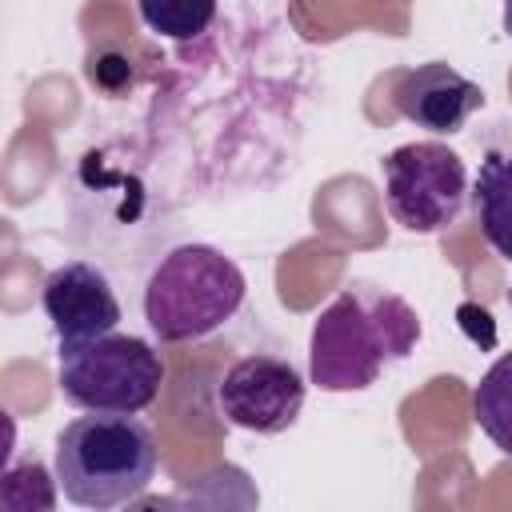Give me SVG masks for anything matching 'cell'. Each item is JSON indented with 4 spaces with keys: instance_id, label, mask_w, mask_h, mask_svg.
Wrapping results in <instances>:
<instances>
[{
    "instance_id": "cell-11",
    "label": "cell",
    "mask_w": 512,
    "mask_h": 512,
    "mask_svg": "<svg viewBox=\"0 0 512 512\" xmlns=\"http://www.w3.org/2000/svg\"><path fill=\"white\" fill-rule=\"evenodd\" d=\"M140 20L168 40H196L216 16V0H136Z\"/></svg>"
},
{
    "instance_id": "cell-9",
    "label": "cell",
    "mask_w": 512,
    "mask_h": 512,
    "mask_svg": "<svg viewBox=\"0 0 512 512\" xmlns=\"http://www.w3.org/2000/svg\"><path fill=\"white\" fill-rule=\"evenodd\" d=\"M472 208L484 240L512 260V152H488L472 184Z\"/></svg>"
},
{
    "instance_id": "cell-10",
    "label": "cell",
    "mask_w": 512,
    "mask_h": 512,
    "mask_svg": "<svg viewBox=\"0 0 512 512\" xmlns=\"http://www.w3.org/2000/svg\"><path fill=\"white\" fill-rule=\"evenodd\" d=\"M472 416H476L480 432L504 456H512V352L496 356L492 368L480 376V384L472 392Z\"/></svg>"
},
{
    "instance_id": "cell-1",
    "label": "cell",
    "mask_w": 512,
    "mask_h": 512,
    "mask_svg": "<svg viewBox=\"0 0 512 512\" xmlns=\"http://www.w3.org/2000/svg\"><path fill=\"white\" fill-rule=\"evenodd\" d=\"M420 340L416 308L376 284H348L316 316L308 336V376L320 392H360L404 360Z\"/></svg>"
},
{
    "instance_id": "cell-12",
    "label": "cell",
    "mask_w": 512,
    "mask_h": 512,
    "mask_svg": "<svg viewBox=\"0 0 512 512\" xmlns=\"http://www.w3.org/2000/svg\"><path fill=\"white\" fill-rule=\"evenodd\" d=\"M504 32L512 36V0H504Z\"/></svg>"
},
{
    "instance_id": "cell-3",
    "label": "cell",
    "mask_w": 512,
    "mask_h": 512,
    "mask_svg": "<svg viewBox=\"0 0 512 512\" xmlns=\"http://www.w3.org/2000/svg\"><path fill=\"white\" fill-rule=\"evenodd\" d=\"M244 288V272L220 248L180 244L148 276L144 320L160 344L200 340L236 316Z\"/></svg>"
},
{
    "instance_id": "cell-7",
    "label": "cell",
    "mask_w": 512,
    "mask_h": 512,
    "mask_svg": "<svg viewBox=\"0 0 512 512\" xmlns=\"http://www.w3.org/2000/svg\"><path fill=\"white\" fill-rule=\"evenodd\" d=\"M40 300H44V312H48L60 344L92 340V336L116 332V324H120V300H116L108 276L84 260H72V264H60L56 272H48Z\"/></svg>"
},
{
    "instance_id": "cell-8",
    "label": "cell",
    "mask_w": 512,
    "mask_h": 512,
    "mask_svg": "<svg viewBox=\"0 0 512 512\" xmlns=\"http://www.w3.org/2000/svg\"><path fill=\"white\" fill-rule=\"evenodd\" d=\"M392 100H396V112L404 120H412L416 128H428L436 136H452L484 104V92H480V84L460 76L452 64L432 60V64L404 72L396 80Z\"/></svg>"
},
{
    "instance_id": "cell-13",
    "label": "cell",
    "mask_w": 512,
    "mask_h": 512,
    "mask_svg": "<svg viewBox=\"0 0 512 512\" xmlns=\"http://www.w3.org/2000/svg\"><path fill=\"white\" fill-rule=\"evenodd\" d=\"M508 308H512V288H508Z\"/></svg>"
},
{
    "instance_id": "cell-5",
    "label": "cell",
    "mask_w": 512,
    "mask_h": 512,
    "mask_svg": "<svg viewBox=\"0 0 512 512\" xmlns=\"http://www.w3.org/2000/svg\"><path fill=\"white\" fill-rule=\"evenodd\" d=\"M384 172V204L392 220L408 232H440L448 228L468 196L464 160L440 140H412L392 148L380 160Z\"/></svg>"
},
{
    "instance_id": "cell-4",
    "label": "cell",
    "mask_w": 512,
    "mask_h": 512,
    "mask_svg": "<svg viewBox=\"0 0 512 512\" xmlns=\"http://www.w3.org/2000/svg\"><path fill=\"white\" fill-rule=\"evenodd\" d=\"M56 384L64 400L88 412H144L164 384V364L148 340L104 332L60 344Z\"/></svg>"
},
{
    "instance_id": "cell-2",
    "label": "cell",
    "mask_w": 512,
    "mask_h": 512,
    "mask_svg": "<svg viewBox=\"0 0 512 512\" xmlns=\"http://www.w3.org/2000/svg\"><path fill=\"white\" fill-rule=\"evenodd\" d=\"M156 440L136 412H92L64 424L56 440V484L76 508L132 504L156 480Z\"/></svg>"
},
{
    "instance_id": "cell-6",
    "label": "cell",
    "mask_w": 512,
    "mask_h": 512,
    "mask_svg": "<svg viewBox=\"0 0 512 512\" xmlns=\"http://www.w3.org/2000/svg\"><path fill=\"white\" fill-rule=\"evenodd\" d=\"M216 404L228 424L276 436L296 424L304 408V376L296 364L280 356H244L224 372V384L216 388Z\"/></svg>"
}]
</instances>
